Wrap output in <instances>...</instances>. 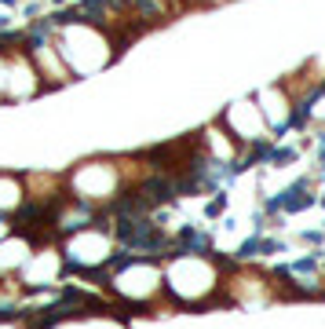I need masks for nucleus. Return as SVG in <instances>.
Masks as SVG:
<instances>
[{
  "mask_svg": "<svg viewBox=\"0 0 325 329\" xmlns=\"http://www.w3.org/2000/svg\"><path fill=\"white\" fill-rule=\"evenodd\" d=\"M15 230V219H8V216H0V242L8 238V234Z\"/></svg>",
  "mask_w": 325,
  "mask_h": 329,
  "instance_id": "nucleus-12",
  "label": "nucleus"
},
{
  "mask_svg": "<svg viewBox=\"0 0 325 329\" xmlns=\"http://www.w3.org/2000/svg\"><path fill=\"white\" fill-rule=\"evenodd\" d=\"M26 52H29V59H33V66H37V73H40V81H44V88H48V91L73 81V73H70V66H66L63 52H59L55 37H51V40H26Z\"/></svg>",
  "mask_w": 325,
  "mask_h": 329,
  "instance_id": "nucleus-8",
  "label": "nucleus"
},
{
  "mask_svg": "<svg viewBox=\"0 0 325 329\" xmlns=\"http://www.w3.org/2000/svg\"><path fill=\"white\" fill-rule=\"evenodd\" d=\"M318 205H321V209H325V194H321V198H318Z\"/></svg>",
  "mask_w": 325,
  "mask_h": 329,
  "instance_id": "nucleus-14",
  "label": "nucleus"
},
{
  "mask_svg": "<svg viewBox=\"0 0 325 329\" xmlns=\"http://www.w3.org/2000/svg\"><path fill=\"white\" fill-rule=\"evenodd\" d=\"M0 103H4V52H0Z\"/></svg>",
  "mask_w": 325,
  "mask_h": 329,
  "instance_id": "nucleus-13",
  "label": "nucleus"
},
{
  "mask_svg": "<svg viewBox=\"0 0 325 329\" xmlns=\"http://www.w3.org/2000/svg\"><path fill=\"white\" fill-rule=\"evenodd\" d=\"M15 278H19V286H22L26 293H29V289H59V286L66 281V260H63L59 242L37 245Z\"/></svg>",
  "mask_w": 325,
  "mask_h": 329,
  "instance_id": "nucleus-4",
  "label": "nucleus"
},
{
  "mask_svg": "<svg viewBox=\"0 0 325 329\" xmlns=\"http://www.w3.org/2000/svg\"><path fill=\"white\" fill-rule=\"evenodd\" d=\"M44 81L33 66V59H29L26 44L19 48H8L4 52V103H26L33 96H44Z\"/></svg>",
  "mask_w": 325,
  "mask_h": 329,
  "instance_id": "nucleus-5",
  "label": "nucleus"
},
{
  "mask_svg": "<svg viewBox=\"0 0 325 329\" xmlns=\"http://www.w3.org/2000/svg\"><path fill=\"white\" fill-rule=\"evenodd\" d=\"M252 99H256L259 114H263V121H267V128H270V139H285L289 132H296V99L289 96V88L282 81L256 88Z\"/></svg>",
  "mask_w": 325,
  "mask_h": 329,
  "instance_id": "nucleus-7",
  "label": "nucleus"
},
{
  "mask_svg": "<svg viewBox=\"0 0 325 329\" xmlns=\"http://www.w3.org/2000/svg\"><path fill=\"white\" fill-rule=\"evenodd\" d=\"M194 143H197V150L205 154L208 161L223 165V168H230V172H234V165H238V158H241V143L223 128L220 121H208L201 132H194Z\"/></svg>",
  "mask_w": 325,
  "mask_h": 329,
  "instance_id": "nucleus-9",
  "label": "nucleus"
},
{
  "mask_svg": "<svg viewBox=\"0 0 325 329\" xmlns=\"http://www.w3.org/2000/svg\"><path fill=\"white\" fill-rule=\"evenodd\" d=\"M33 249H37L33 238H26L22 230H11L8 238L0 242V278H15V274H19Z\"/></svg>",
  "mask_w": 325,
  "mask_h": 329,
  "instance_id": "nucleus-10",
  "label": "nucleus"
},
{
  "mask_svg": "<svg viewBox=\"0 0 325 329\" xmlns=\"http://www.w3.org/2000/svg\"><path fill=\"white\" fill-rule=\"evenodd\" d=\"M63 183H66V194H70V198L84 201V205H95V209H102V212L128 191L125 172H121V161L114 158V154L77 161L66 176H63Z\"/></svg>",
  "mask_w": 325,
  "mask_h": 329,
  "instance_id": "nucleus-2",
  "label": "nucleus"
},
{
  "mask_svg": "<svg viewBox=\"0 0 325 329\" xmlns=\"http://www.w3.org/2000/svg\"><path fill=\"white\" fill-rule=\"evenodd\" d=\"M215 121H220L223 128L238 139L241 150H245V147L270 143V128H267V121H263V114H259V106H256V99H252V96L234 99V103H230V106H227Z\"/></svg>",
  "mask_w": 325,
  "mask_h": 329,
  "instance_id": "nucleus-6",
  "label": "nucleus"
},
{
  "mask_svg": "<svg viewBox=\"0 0 325 329\" xmlns=\"http://www.w3.org/2000/svg\"><path fill=\"white\" fill-rule=\"evenodd\" d=\"M26 205V179L22 172H0V216L15 219Z\"/></svg>",
  "mask_w": 325,
  "mask_h": 329,
  "instance_id": "nucleus-11",
  "label": "nucleus"
},
{
  "mask_svg": "<svg viewBox=\"0 0 325 329\" xmlns=\"http://www.w3.org/2000/svg\"><path fill=\"white\" fill-rule=\"evenodd\" d=\"M223 304H234V307H259V304H270V300H282V289H278L274 274H263L252 267H230L223 274Z\"/></svg>",
  "mask_w": 325,
  "mask_h": 329,
  "instance_id": "nucleus-3",
  "label": "nucleus"
},
{
  "mask_svg": "<svg viewBox=\"0 0 325 329\" xmlns=\"http://www.w3.org/2000/svg\"><path fill=\"white\" fill-rule=\"evenodd\" d=\"M238 260L220 253H168L161 260L165 296L176 311H201L208 304H223V274Z\"/></svg>",
  "mask_w": 325,
  "mask_h": 329,
  "instance_id": "nucleus-1",
  "label": "nucleus"
}]
</instances>
